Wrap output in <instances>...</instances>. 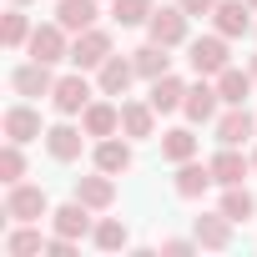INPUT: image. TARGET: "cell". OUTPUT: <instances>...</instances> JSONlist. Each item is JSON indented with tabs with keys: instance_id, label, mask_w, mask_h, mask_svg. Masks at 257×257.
<instances>
[{
	"instance_id": "cell-1",
	"label": "cell",
	"mask_w": 257,
	"mask_h": 257,
	"mask_svg": "<svg viewBox=\"0 0 257 257\" xmlns=\"http://www.w3.org/2000/svg\"><path fill=\"white\" fill-rule=\"evenodd\" d=\"M187 66H192L197 76H222V71L232 66V41H227L222 31L187 41Z\"/></svg>"
},
{
	"instance_id": "cell-17",
	"label": "cell",
	"mask_w": 257,
	"mask_h": 257,
	"mask_svg": "<svg viewBox=\"0 0 257 257\" xmlns=\"http://www.w3.org/2000/svg\"><path fill=\"white\" fill-rule=\"evenodd\" d=\"M132 81H142L132 56H111V61L96 71V91H101V96H116V101H121L126 91H132Z\"/></svg>"
},
{
	"instance_id": "cell-35",
	"label": "cell",
	"mask_w": 257,
	"mask_h": 257,
	"mask_svg": "<svg viewBox=\"0 0 257 257\" xmlns=\"http://www.w3.org/2000/svg\"><path fill=\"white\" fill-rule=\"evenodd\" d=\"M247 71H252V81H257V56H252V61H247Z\"/></svg>"
},
{
	"instance_id": "cell-5",
	"label": "cell",
	"mask_w": 257,
	"mask_h": 257,
	"mask_svg": "<svg viewBox=\"0 0 257 257\" xmlns=\"http://www.w3.org/2000/svg\"><path fill=\"white\" fill-rule=\"evenodd\" d=\"M96 96H101V91L86 81V71H71V76H56L51 106H56V116H81V111H86Z\"/></svg>"
},
{
	"instance_id": "cell-15",
	"label": "cell",
	"mask_w": 257,
	"mask_h": 257,
	"mask_svg": "<svg viewBox=\"0 0 257 257\" xmlns=\"http://www.w3.org/2000/svg\"><path fill=\"white\" fill-rule=\"evenodd\" d=\"M232 227H237V222L217 207V212H202V217L192 222V237L202 242V252H227V247H232Z\"/></svg>"
},
{
	"instance_id": "cell-12",
	"label": "cell",
	"mask_w": 257,
	"mask_h": 257,
	"mask_svg": "<svg viewBox=\"0 0 257 257\" xmlns=\"http://www.w3.org/2000/svg\"><path fill=\"white\" fill-rule=\"evenodd\" d=\"M11 91H16V96H26V101L51 96V91H56V71H51L46 61H21V66L11 71Z\"/></svg>"
},
{
	"instance_id": "cell-6",
	"label": "cell",
	"mask_w": 257,
	"mask_h": 257,
	"mask_svg": "<svg viewBox=\"0 0 257 257\" xmlns=\"http://www.w3.org/2000/svg\"><path fill=\"white\" fill-rule=\"evenodd\" d=\"M6 217H11V222H41V217H51V197H46V187H36V182H16V187H6Z\"/></svg>"
},
{
	"instance_id": "cell-18",
	"label": "cell",
	"mask_w": 257,
	"mask_h": 257,
	"mask_svg": "<svg viewBox=\"0 0 257 257\" xmlns=\"http://www.w3.org/2000/svg\"><path fill=\"white\" fill-rule=\"evenodd\" d=\"M257 11L247 6V0H222V6L212 11V31H222L227 41H237V36H247V31H257V21H252Z\"/></svg>"
},
{
	"instance_id": "cell-33",
	"label": "cell",
	"mask_w": 257,
	"mask_h": 257,
	"mask_svg": "<svg viewBox=\"0 0 257 257\" xmlns=\"http://www.w3.org/2000/svg\"><path fill=\"white\" fill-rule=\"evenodd\" d=\"M192 252H202L197 237H162V257H192Z\"/></svg>"
},
{
	"instance_id": "cell-9",
	"label": "cell",
	"mask_w": 257,
	"mask_h": 257,
	"mask_svg": "<svg viewBox=\"0 0 257 257\" xmlns=\"http://www.w3.org/2000/svg\"><path fill=\"white\" fill-rule=\"evenodd\" d=\"M132 162H137V157H132V137H121V132H116V137H101V142L91 147V167L106 172V177H126Z\"/></svg>"
},
{
	"instance_id": "cell-4",
	"label": "cell",
	"mask_w": 257,
	"mask_h": 257,
	"mask_svg": "<svg viewBox=\"0 0 257 257\" xmlns=\"http://www.w3.org/2000/svg\"><path fill=\"white\" fill-rule=\"evenodd\" d=\"M111 56H116V46H111V31L91 26V31L71 36V66H76V71H101Z\"/></svg>"
},
{
	"instance_id": "cell-14",
	"label": "cell",
	"mask_w": 257,
	"mask_h": 257,
	"mask_svg": "<svg viewBox=\"0 0 257 257\" xmlns=\"http://www.w3.org/2000/svg\"><path fill=\"white\" fill-rule=\"evenodd\" d=\"M81 126H86V137H91V142L116 137V132H121V101H116V96H96V101L81 111Z\"/></svg>"
},
{
	"instance_id": "cell-7",
	"label": "cell",
	"mask_w": 257,
	"mask_h": 257,
	"mask_svg": "<svg viewBox=\"0 0 257 257\" xmlns=\"http://www.w3.org/2000/svg\"><path fill=\"white\" fill-rule=\"evenodd\" d=\"M46 152H51V162H61V167H71V162H81V152H86V126H76L71 116H61L56 126H46Z\"/></svg>"
},
{
	"instance_id": "cell-20",
	"label": "cell",
	"mask_w": 257,
	"mask_h": 257,
	"mask_svg": "<svg viewBox=\"0 0 257 257\" xmlns=\"http://www.w3.org/2000/svg\"><path fill=\"white\" fill-rule=\"evenodd\" d=\"M71 197H81L91 212H111V207H116V177H106V172L76 177V192H71Z\"/></svg>"
},
{
	"instance_id": "cell-19",
	"label": "cell",
	"mask_w": 257,
	"mask_h": 257,
	"mask_svg": "<svg viewBox=\"0 0 257 257\" xmlns=\"http://www.w3.org/2000/svg\"><path fill=\"white\" fill-rule=\"evenodd\" d=\"M157 106L152 101H121V137H132V142H147L157 137Z\"/></svg>"
},
{
	"instance_id": "cell-8",
	"label": "cell",
	"mask_w": 257,
	"mask_h": 257,
	"mask_svg": "<svg viewBox=\"0 0 257 257\" xmlns=\"http://www.w3.org/2000/svg\"><path fill=\"white\" fill-rule=\"evenodd\" d=\"M182 116H187L192 126H212V121L222 116V96H217V81H212V76H197V81L187 86Z\"/></svg>"
},
{
	"instance_id": "cell-31",
	"label": "cell",
	"mask_w": 257,
	"mask_h": 257,
	"mask_svg": "<svg viewBox=\"0 0 257 257\" xmlns=\"http://www.w3.org/2000/svg\"><path fill=\"white\" fill-rule=\"evenodd\" d=\"M157 11V0H111V21L116 26H147Z\"/></svg>"
},
{
	"instance_id": "cell-30",
	"label": "cell",
	"mask_w": 257,
	"mask_h": 257,
	"mask_svg": "<svg viewBox=\"0 0 257 257\" xmlns=\"http://www.w3.org/2000/svg\"><path fill=\"white\" fill-rule=\"evenodd\" d=\"M232 222H252L257 217V197L247 192V182H237V187H222V202H217Z\"/></svg>"
},
{
	"instance_id": "cell-10",
	"label": "cell",
	"mask_w": 257,
	"mask_h": 257,
	"mask_svg": "<svg viewBox=\"0 0 257 257\" xmlns=\"http://www.w3.org/2000/svg\"><path fill=\"white\" fill-rule=\"evenodd\" d=\"M96 217H101V212H91L81 197H71L66 207H51V232H61V237H76V242H81V237H91V232H96Z\"/></svg>"
},
{
	"instance_id": "cell-22",
	"label": "cell",
	"mask_w": 257,
	"mask_h": 257,
	"mask_svg": "<svg viewBox=\"0 0 257 257\" xmlns=\"http://www.w3.org/2000/svg\"><path fill=\"white\" fill-rule=\"evenodd\" d=\"M247 172H252V157H242V147H222V152L212 157L217 187H237V182H247Z\"/></svg>"
},
{
	"instance_id": "cell-24",
	"label": "cell",
	"mask_w": 257,
	"mask_h": 257,
	"mask_svg": "<svg viewBox=\"0 0 257 257\" xmlns=\"http://www.w3.org/2000/svg\"><path fill=\"white\" fill-rule=\"evenodd\" d=\"M132 61H137V76L152 86L157 76H167V71H172V46H157V41H147V46H137V51H132Z\"/></svg>"
},
{
	"instance_id": "cell-13",
	"label": "cell",
	"mask_w": 257,
	"mask_h": 257,
	"mask_svg": "<svg viewBox=\"0 0 257 257\" xmlns=\"http://www.w3.org/2000/svg\"><path fill=\"white\" fill-rule=\"evenodd\" d=\"M212 132H217L222 147H247V142L257 137V116H252L247 106H227V111L212 121Z\"/></svg>"
},
{
	"instance_id": "cell-29",
	"label": "cell",
	"mask_w": 257,
	"mask_h": 257,
	"mask_svg": "<svg viewBox=\"0 0 257 257\" xmlns=\"http://www.w3.org/2000/svg\"><path fill=\"white\" fill-rule=\"evenodd\" d=\"M31 16H26V6H11L6 11V21H0V46L6 51H26V41H31Z\"/></svg>"
},
{
	"instance_id": "cell-16",
	"label": "cell",
	"mask_w": 257,
	"mask_h": 257,
	"mask_svg": "<svg viewBox=\"0 0 257 257\" xmlns=\"http://www.w3.org/2000/svg\"><path fill=\"white\" fill-rule=\"evenodd\" d=\"M172 187H177V197L182 202H197V197H207L212 187H217V177H212V162H182L177 167V177H172Z\"/></svg>"
},
{
	"instance_id": "cell-27",
	"label": "cell",
	"mask_w": 257,
	"mask_h": 257,
	"mask_svg": "<svg viewBox=\"0 0 257 257\" xmlns=\"http://www.w3.org/2000/svg\"><path fill=\"white\" fill-rule=\"evenodd\" d=\"M147 101H152L162 116H167V111H182V101H187V81L167 71V76H157V81H152V96H147Z\"/></svg>"
},
{
	"instance_id": "cell-26",
	"label": "cell",
	"mask_w": 257,
	"mask_h": 257,
	"mask_svg": "<svg viewBox=\"0 0 257 257\" xmlns=\"http://www.w3.org/2000/svg\"><path fill=\"white\" fill-rule=\"evenodd\" d=\"M91 247H96V252H126V247H132V232H126L121 217H96Z\"/></svg>"
},
{
	"instance_id": "cell-38",
	"label": "cell",
	"mask_w": 257,
	"mask_h": 257,
	"mask_svg": "<svg viewBox=\"0 0 257 257\" xmlns=\"http://www.w3.org/2000/svg\"><path fill=\"white\" fill-rule=\"evenodd\" d=\"M247 6H252V11H257V0H247Z\"/></svg>"
},
{
	"instance_id": "cell-11",
	"label": "cell",
	"mask_w": 257,
	"mask_h": 257,
	"mask_svg": "<svg viewBox=\"0 0 257 257\" xmlns=\"http://www.w3.org/2000/svg\"><path fill=\"white\" fill-rule=\"evenodd\" d=\"M0 132H6V142H36V137H46V126H41V111L31 106V101H16V106H6V116H0Z\"/></svg>"
},
{
	"instance_id": "cell-28",
	"label": "cell",
	"mask_w": 257,
	"mask_h": 257,
	"mask_svg": "<svg viewBox=\"0 0 257 257\" xmlns=\"http://www.w3.org/2000/svg\"><path fill=\"white\" fill-rule=\"evenodd\" d=\"M6 252H11V257H36V252H46L41 222H16V227L6 232Z\"/></svg>"
},
{
	"instance_id": "cell-39",
	"label": "cell",
	"mask_w": 257,
	"mask_h": 257,
	"mask_svg": "<svg viewBox=\"0 0 257 257\" xmlns=\"http://www.w3.org/2000/svg\"><path fill=\"white\" fill-rule=\"evenodd\" d=\"M252 36H257V31H252Z\"/></svg>"
},
{
	"instance_id": "cell-37",
	"label": "cell",
	"mask_w": 257,
	"mask_h": 257,
	"mask_svg": "<svg viewBox=\"0 0 257 257\" xmlns=\"http://www.w3.org/2000/svg\"><path fill=\"white\" fill-rule=\"evenodd\" d=\"M11 6H31V0H11Z\"/></svg>"
},
{
	"instance_id": "cell-36",
	"label": "cell",
	"mask_w": 257,
	"mask_h": 257,
	"mask_svg": "<svg viewBox=\"0 0 257 257\" xmlns=\"http://www.w3.org/2000/svg\"><path fill=\"white\" fill-rule=\"evenodd\" d=\"M252 172H257V147H252Z\"/></svg>"
},
{
	"instance_id": "cell-3",
	"label": "cell",
	"mask_w": 257,
	"mask_h": 257,
	"mask_svg": "<svg viewBox=\"0 0 257 257\" xmlns=\"http://www.w3.org/2000/svg\"><path fill=\"white\" fill-rule=\"evenodd\" d=\"M26 56H31V61H46V66L71 61V31H66L61 21L36 26V31H31V41H26Z\"/></svg>"
},
{
	"instance_id": "cell-2",
	"label": "cell",
	"mask_w": 257,
	"mask_h": 257,
	"mask_svg": "<svg viewBox=\"0 0 257 257\" xmlns=\"http://www.w3.org/2000/svg\"><path fill=\"white\" fill-rule=\"evenodd\" d=\"M187 26H192V16H187L182 6H157V11H152V21H147V41H157V46H172V51H177V46H187V41H192V31H187Z\"/></svg>"
},
{
	"instance_id": "cell-23",
	"label": "cell",
	"mask_w": 257,
	"mask_h": 257,
	"mask_svg": "<svg viewBox=\"0 0 257 257\" xmlns=\"http://www.w3.org/2000/svg\"><path fill=\"white\" fill-rule=\"evenodd\" d=\"M96 16H101V0H56V21H61L71 36L91 31V26H96Z\"/></svg>"
},
{
	"instance_id": "cell-21",
	"label": "cell",
	"mask_w": 257,
	"mask_h": 257,
	"mask_svg": "<svg viewBox=\"0 0 257 257\" xmlns=\"http://www.w3.org/2000/svg\"><path fill=\"white\" fill-rule=\"evenodd\" d=\"M217 81V96H222V106H247V96L257 91V81H252V71H242V66H227L222 76H212Z\"/></svg>"
},
{
	"instance_id": "cell-34",
	"label": "cell",
	"mask_w": 257,
	"mask_h": 257,
	"mask_svg": "<svg viewBox=\"0 0 257 257\" xmlns=\"http://www.w3.org/2000/svg\"><path fill=\"white\" fill-rule=\"evenodd\" d=\"M177 6H182L187 16H212V11L222 6V0H177Z\"/></svg>"
},
{
	"instance_id": "cell-32",
	"label": "cell",
	"mask_w": 257,
	"mask_h": 257,
	"mask_svg": "<svg viewBox=\"0 0 257 257\" xmlns=\"http://www.w3.org/2000/svg\"><path fill=\"white\" fill-rule=\"evenodd\" d=\"M0 182H6V187L26 182V152H21V142H6V147H0Z\"/></svg>"
},
{
	"instance_id": "cell-25",
	"label": "cell",
	"mask_w": 257,
	"mask_h": 257,
	"mask_svg": "<svg viewBox=\"0 0 257 257\" xmlns=\"http://www.w3.org/2000/svg\"><path fill=\"white\" fill-rule=\"evenodd\" d=\"M197 152H202V142H197V132H192V126H172V132H162V157H167L172 167L192 162Z\"/></svg>"
}]
</instances>
